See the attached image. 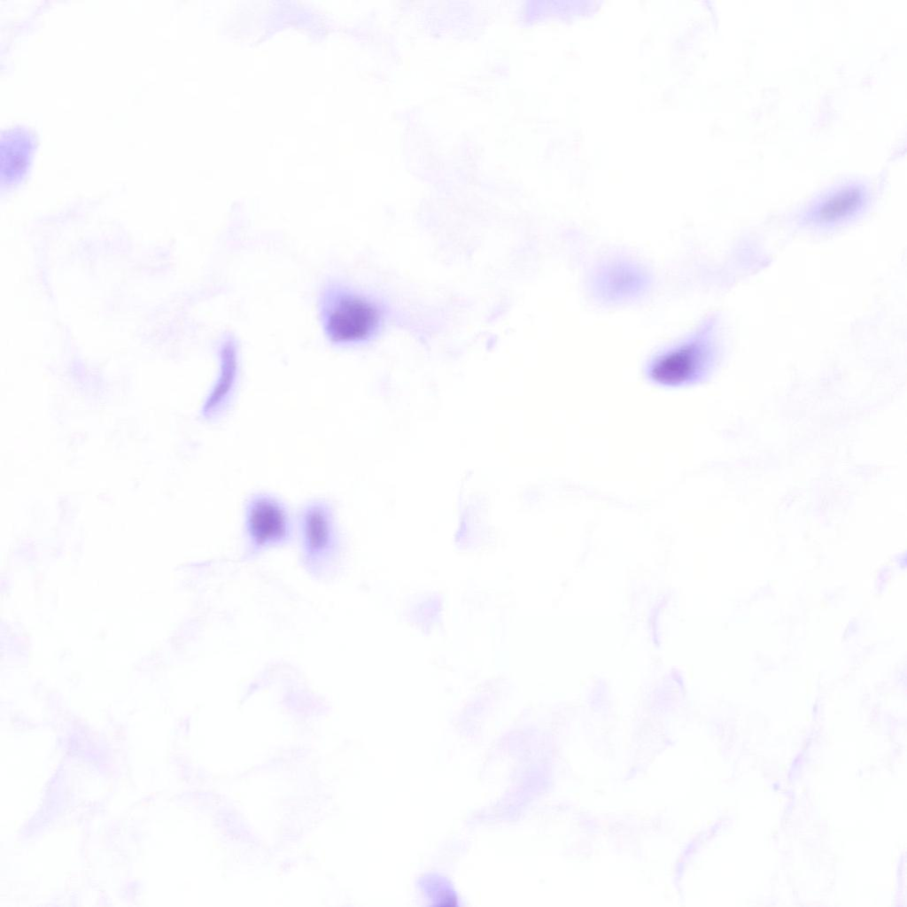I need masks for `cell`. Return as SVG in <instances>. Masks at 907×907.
<instances>
[{
    "mask_svg": "<svg viewBox=\"0 0 907 907\" xmlns=\"http://www.w3.org/2000/svg\"><path fill=\"white\" fill-rule=\"evenodd\" d=\"M2 143L3 171L11 175L19 173L27 164L31 149L27 135L20 130L10 131L4 136Z\"/></svg>",
    "mask_w": 907,
    "mask_h": 907,
    "instance_id": "ba28073f",
    "label": "cell"
},
{
    "mask_svg": "<svg viewBox=\"0 0 907 907\" xmlns=\"http://www.w3.org/2000/svg\"><path fill=\"white\" fill-rule=\"evenodd\" d=\"M863 205L862 191L856 187L841 189L813 207L802 222L807 226L826 229L847 222Z\"/></svg>",
    "mask_w": 907,
    "mask_h": 907,
    "instance_id": "52a82bcc",
    "label": "cell"
},
{
    "mask_svg": "<svg viewBox=\"0 0 907 907\" xmlns=\"http://www.w3.org/2000/svg\"><path fill=\"white\" fill-rule=\"evenodd\" d=\"M716 316L704 319L690 334L655 354L646 373L654 382L678 385L697 381L713 366L719 350Z\"/></svg>",
    "mask_w": 907,
    "mask_h": 907,
    "instance_id": "7a4b0ae2",
    "label": "cell"
},
{
    "mask_svg": "<svg viewBox=\"0 0 907 907\" xmlns=\"http://www.w3.org/2000/svg\"><path fill=\"white\" fill-rule=\"evenodd\" d=\"M243 531L249 555L289 544L297 536L296 512L275 493L254 492L244 503Z\"/></svg>",
    "mask_w": 907,
    "mask_h": 907,
    "instance_id": "3957f363",
    "label": "cell"
},
{
    "mask_svg": "<svg viewBox=\"0 0 907 907\" xmlns=\"http://www.w3.org/2000/svg\"><path fill=\"white\" fill-rule=\"evenodd\" d=\"M296 516L297 536L305 562L313 567L332 562L341 547L340 528L332 502L325 498L307 500Z\"/></svg>",
    "mask_w": 907,
    "mask_h": 907,
    "instance_id": "277c9868",
    "label": "cell"
},
{
    "mask_svg": "<svg viewBox=\"0 0 907 907\" xmlns=\"http://www.w3.org/2000/svg\"><path fill=\"white\" fill-rule=\"evenodd\" d=\"M319 311L326 337L337 347L367 342L381 323V311L376 301L340 280L324 284Z\"/></svg>",
    "mask_w": 907,
    "mask_h": 907,
    "instance_id": "6da1fadb",
    "label": "cell"
},
{
    "mask_svg": "<svg viewBox=\"0 0 907 907\" xmlns=\"http://www.w3.org/2000/svg\"><path fill=\"white\" fill-rule=\"evenodd\" d=\"M220 367L202 407L203 416L211 422L221 421L234 407L240 389V360L233 340L220 346Z\"/></svg>",
    "mask_w": 907,
    "mask_h": 907,
    "instance_id": "8992f818",
    "label": "cell"
},
{
    "mask_svg": "<svg viewBox=\"0 0 907 907\" xmlns=\"http://www.w3.org/2000/svg\"><path fill=\"white\" fill-rule=\"evenodd\" d=\"M647 269L634 260L612 258L600 263L589 278L593 296L604 303L628 301L644 294L651 286Z\"/></svg>",
    "mask_w": 907,
    "mask_h": 907,
    "instance_id": "5b68a950",
    "label": "cell"
}]
</instances>
